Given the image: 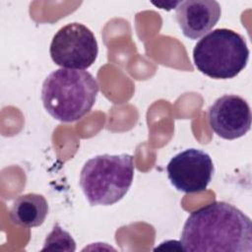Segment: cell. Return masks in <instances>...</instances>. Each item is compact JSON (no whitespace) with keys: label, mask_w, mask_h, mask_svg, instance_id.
<instances>
[{"label":"cell","mask_w":252,"mask_h":252,"mask_svg":"<svg viewBox=\"0 0 252 252\" xmlns=\"http://www.w3.org/2000/svg\"><path fill=\"white\" fill-rule=\"evenodd\" d=\"M167 177L176 190L199 193L207 189L214 174L209 154L199 149H187L176 154L166 166Z\"/></svg>","instance_id":"obj_6"},{"label":"cell","mask_w":252,"mask_h":252,"mask_svg":"<svg viewBox=\"0 0 252 252\" xmlns=\"http://www.w3.org/2000/svg\"><path fill=\"white\" fill-rule=\"evenodd\" d=\"M98 91L97 81L91 73L60 68L45 78L41 100L45 110L54 119L74 122L90 112Z\"/></svg>","instance_id":"obj_2"},{"label":"cell","mask_w":252,"mask_h":252,"mask_svg":"<svg viewBox=\"0 0 252 252\" xmlns=\"http://www.w3.org/2000/svg\"><path fill=\"white\" fill-rule=\"evenodd\" d=\"M251 119L248 102L236 94H224L217 98L208 109L210 127L225 140L244 136L250 130Z\"/></svg>","instance_id":"obj_7"},{"label":"cell","mask_w":252,"mask_h":252,"mask_svg":"<svg viewBox=\"0 0 252 252\" xmlns=\"http://www.w3.org/2000/svg\"><path fill=\"white\" fill-rule=\"evenodd\" d=\"M134 171L131 155L95 156L85 162L80 172V186L91 206H110L126 195Z\"/></svg>","instance_id":"obj_3"},{"label":"cell","mask_w":252,"mask_h":252,"mask_svg":"<svg viewBox=\"0 0 252 252\" xmlns=\"http://www.w3.org/2000/svg\"><path fill=\"white\" fill-rule=\"evenodd\" d=\"M76 250V242L71 234L55 223L51 232L46 236L41 251H66Z\"/></svg>","instance_id":"obj_10"},{"label":"cell","mask_w":252,"mask_h":252,"mask_svg":"<svg viewBox=\"0 0 252 252\" xmlns=\"http://www.w3.org/2000/svg\"><path fill=\"white\" fill-rule=\"evenodd\" d=\"M249 49L245 38L229 29H216L205 34L194 46L196 68L213 79L236 77L247 65Z\"/></svg>","instance_id":"obj_4"},{"label":"cell","mask_w":252,"mask_h":252,"mask_svg":"<svg viewBox=\"0 0 252 252\" xmlns=\"http://www.w3.org/2000/svg\"><path fill=\"white\" fill-rule=\"evenodd\" d=\"M220 15V5L215 0L180 1L175 14L182 33L193 40L210 32Z\"/></svg>","instance_id":"obj_8"},{"label":"cell","mask_w":252,"mask_h":252,"mask_svg":"<svg viewBox=\"0 0 252 252\" xmlns=\"http://www.w3.org/2000/svg\"><path fill=\"white\" fill-rule=\"evenodd\" d=\"M47 214V201L44 196L37 193H27L17 197L10 209L11 221L27 228L41 225Z\"/></svg>","instance_id":"obj_9"},{"label":"cell","mask_w":252,"mask_h":252,"mask_svg":"<svg viewBox=\"0 0 252 252\" xmlns=\"http://www.w3.org/2000/svg\"><path fill=\"white\" fill-rule=\"evenodd\" d=\"M180 242L189 252H251L252 222L235 206L213 202L189 215Z\"/></svg>","instance_id":"obj_1"},{"label":"cell","mask_w":252,"mask_h":252,"mask_svg":"<svg viewBox=\"0 0 252 252\" xmlns=\"http://www.w3.org/2000/svg\"><path fill=\"white\" fill-rule=\"evenodd\" d=\"M49 53L52 61L61 68L85 70L94 63L98 46L89 28L81 23H70L53 35Z\"/></svg>","instance_id":"obj_5"}]
</instances>
